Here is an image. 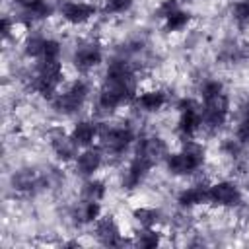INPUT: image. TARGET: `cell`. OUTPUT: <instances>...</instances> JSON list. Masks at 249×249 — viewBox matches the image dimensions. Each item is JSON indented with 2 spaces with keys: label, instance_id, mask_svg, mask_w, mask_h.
<instances>
[{
  "label": "cell",
  "instance_id": "obj_25",
  "mask_svg": "<svg viewBox=\"0 0 249 249\" xmlns=\"http://www.w3.org/2000/svg\"><path fill=\"white\" fill-rule=\"evenodd\" d=\"M132 218L138 222L140 228H154L161 220V212L156 206H138L132 210Z\"/></svg>",
  "mask_w": 249,
  "mask_h": 249
},
{
  "label": "cell",
  "instance_id": "obj_11",
  "mask_svg": "<svg viewBox=\"0 0 249 249\" xmlns=\"http://www.w3.org/2000/svg\"><path fill=\"white\" fill-rule=\"evenodd\" d=\"M97 14V6L86 0H62L58 4V16L70 25H84L93 19Z\"/></svg>",
  "mask_w": 249,
  "mask_h": 249
},
{
  "label": "cell",
  "instance_id": "obj_6",
  "mask_svg": "<svg viewBox=\"0 0 249 249\" xmlns=\"http://www.w3.org/2000/svg\"><path fill=\"white\" fill-rule=\"evenodd\" d=\"M230 95L226 91L200 99V111H202V130L206 132H218L230 117Z\"/></svg>",
  "mask_w": 249,
  "mask_h": 249
},
{
  "label": "cell",
  "instance_id": "obj_33",
  "mask_svg": "<svg viewBox=\"0 0 249 249\" xmlns=\"http://www.w3.org/2000/svg\"><path fill=\"white\" fill-rule=\"evenodd\" d=\"M245 189H247V193H249V177H247V181H245Z\"/></svg>",
  "mask_w": 249,
  "mask_h": 249
},
{
  "label": "cell",
  "instance_id": "obj_15",
  "mask_svg": "<svg viewBox=\"0 0 249 249\" xmlns=\"http://www.w3.org/2000/svg\"><path fill=\"white\" fill-rule=\"evenodd\" d=\"M154 169V163L148 161L146 158L138 156V154H132L130 161L126 163V167L123 169V177H121V185L123 189H136L144 183V179L150 175V171Z\"/></svg>",
  "mask_w": 249,
  "mask_h": 249
},
{
  "label": "cell",
  "instance_id": "obj_30",
  "mask_svg": "<svg viewBox=\"0 0 249 249\" xmlns=\"http://www.w3.org/2000/svg\"><path fill=\"white\" fill-rule=\"evenodd\" d=\"M233 136L241 142V144H249V109L237 119L235 123V130H233Z\"/></svg>",
  "mask_w": 249,
  "mask_h": 249
},
{
  "label": "cell",
  "instance_id": "obj_23",
  "mask_svg": "<svg viewBox=\"0 0 249 249\" xmlns=\"http://www.w3.org/2000/svg\"><path fill=\"white\" fill-rule=\"evenodd\" d=\"M191 23V14L183 8H177L175 12H171L165 19H163V29L167 33H179L183 29H187V25Z\"/></svg>",
  "mask_w": 249,
  "mask_h": 249
},
{
  "label": "cell",
  "instance_id": "obj_27",
  "mask_svg": "<svg viewBox=\"0 0 249 249\" xmlns=\"http://www.w3.org/2000/svg\"><path fill=\"white\" fill-rule=\"evenodd\" d=\"M134 6V0H103L101 12L105 16H121L126 14Z\"/></svg>",
  "mask_w": 249,
  "mask_h": 249
},
{
  "label": "cell",
  "instance_id": "obj_22",
  "mask_svg": "<svg viewBox=\"0 0 249 249\" xmlns=\"http://www.w3.org/2000/svg\"><path fill=\"white\" fill-rule=\"evenodd\" d=\"M107 195V187L101 179L95 177H88L80 189V198L84 200H93V202H101Z\"/></svg>",
  "mask_w": 249,
  "mask_h": 249
},
{
  "label": "cell",
  "instance_id": "obj_18",
  "mask_svg": "<svg viewBox=\"0 0 249 249\" xmlns=\"http://www.w3.org/2000/svg\"><path fill=\"white\" fill-rule=\"evenodd\" d=\"M136 109L140 113H158L167 105V93L163 89H146L138 91L134 101Z\"/></svg>",
  "mask_w": 249,
  "mask_h": 249
},
{
  "label": "cell",
  "instance_id": "obj_26",
  "mask_svg": "<svg viewBox=\"0 0 249 249\" xmlns=\"http://www.w3.org/2000/svg\"><path fill=\"white\" fill-rule=\"evenodd\" d=\"M161 243V233L154 228H140L136 233H134V239H132V245L136 247H144V249H152V247H158Z\"/></svg>",
  "mask_w": 249,
  "mask_h": 249
},
{
  "label": "cell",
  "instance_id": "obj_29",
  "mask_svg": "<svg viewBox=\"0 0 249 249\" xmlns=\"http://www.w3.org/2000/svg\"><path fill=\"white\" fill-rule=\"evenodd\" d=\"M198 91H200V99H206V97L218 95V93H222V91H226V89H224V84H222L220 80L208 78V80H204V82L200 84Z\"/></svg>",
  "mask_w": 249,
  "mask_h": 249
},
{
  "label": "cell",
  "instance_id": "obj_21",
  "mask_svg": "<svg viewBox=\"0 0 249 249\" xmlns=\"http://www.w3.org/2000/svg\"><path fill=\"white\" fill-rule=\"evenodd\" d=\"M99 216H101V202H93V200L80 198V202L72 210V218L78 224H93Z\"/></svg>",
  "mask_w": 249,
  "mask_h": 249
},
{
  "label": "cell",
  "instance_id": "obj_10",
  "mask_svg": "<svg viewBox=\"0 0 249 249\" xmlns=\"http://www.w3.org/2000/svg\"><path fill=\"white\" fill-rule=\"evenodd\" d=\"M210 204L218 208H237L243 204V193L231 179L210 183Z\"/></svg>",
  "mask_w": 249,
  "mask_h": 249
},
{
  "label": "cell",
  "instance_id": "obj_3",
  "mask_svg": "<svg viewBox=\"0 0 249 249\" xmlns=\"http://www.w3.org/2000/svg\"><path fill=\"white\" fill-rule=\"evenodd\" d=\"M62 84H64V70L60 60L39 58L33 62L29 74V88L33 91H37L47 99H53L62 88Z\"/></svg>",
  "mask_w": 249,
  "mask_h": 249
},
{
  "label": "cell",
  "instance_id": "obj_5",
  "mask_svg": "<svg viewBox=\"0 0 249 249\" xmlns=\"http://www.w3.org/2000/svg\"><path fill=\"white\" fill-rule=\"evenodd\" d=\"M88 95H89V84L84 78H76L74 82L62 86L58 93L51 99V103L62 115H74L86 105Z\"/></svg>",
  "mask_w": 249,
  "mask_h": 249
},
{
  "label": "cell",
  "instance_id": "obj_24",
  "mask_svg": "<svg viewBox=\"0 0 249 249\" xmlns=\"http://www.w3.org/2000/svg\"><path fill=\"white\" fill-rule=\"evenodd\" d=\"M45 43L47 37L41 33H29L23 41V54L31 60H39L43 58V51H45Z\"/></svg>",
  "mask_w": 249,
  "mask_h": 249
},
{
  "label": "cell",
  "instance_id": "obj_9",
  "mask_svg": "<svg viewBox=\"0 0 249 249\" xmlns=\"http://www.w3.org/2000/svg\"><path fill=\"white\" fill-rule=\"evenodd\" d=\"M12 4H14L16 21L25 23V25L47 19L54 12V8L49 0H12Z\"/></svg>",
  "mask_w": 249,
  "mask_h": 249
},
{
  "label": "cell",
  "instance_id": "obj_20",
  "mask_svg": "<svg viewBox=\"0 0 249 249\" xmlns=\"http://www.w3.org/2000/svg\"><path fill=\"white\" fill-rule=\"evenodd\" d=\"M10 181H12L14 191H19V193H31V191H35L37 187L43 185V177L39 173H35L33 169H18V171H14Z\"/></svg>",
  "mask_w": 249,
  "mask_h": 249
},
{
  "label": "cell",
  "instance_id": "obj_7",
  "mask_svg": "<svg viewBox=\"0 0 249 249\" xmlns=\"http://www.w3.org/2000/svg\"><path fill=\"white\" fill-rule=\"evenodd\" d=\"M179 119H177V132L183 138H195L202 130V111L200 103L193 99H181L179 105Z\"/></svg>",
  "mask_w": 249,
  "mask_h": 249
},
{
  "label": "cell",
  "instance_id": "obj_4",
  "mask_svg": "<svg viewBox=\"0 0 249 249\" xmlns=\"http://www.w3.org/2000/svg\"><path fill=\"white\" fill-rule=\"evenodd\" d=\"M136 142L134 128L126 121H103L99 123V146L105 156H121Z\"/></svg>",
  "mask_w": 249,
  "mask_h": 249
},
{
  "label": "cell",
  "instance_id": "obj_19",
  "mask_svg": "<svg viewBox=\"0 0 249 249\" xmlns=\"http://www.w3.org/2000/svg\"><path fill=\"white\" fill-rule=\"evenodd\" d=\"M70 134L80 148L93 146L95 140H99V123H95L91 119H80L70 128Z\"/></svg>",
  "mask_w": 249,
  "mask_h": 249
},
{
  "label": "cell",
  "instance_id": "obj_14",
  "mask_svg": "<svg viewBox=\"0 0 249 249\" xmlns=\"http://www.w3.org/2000/svg\"><path fill=\"white\" fill-rule=\"evenodd\" d=\"M169 152H171V150H169L167 142H165L161 136H158V134H148V136L138 138V140H136V148H134V154L146 158V160L152 161L154 165L163 163Z\"/></svg>",
  "mask_w": 249,
  "mask_h": 249
},
{
  "label": "cell",
  "instance_id": "obj_12",
  "mask_svg": "<svg viewBox=\"0 0 249 249\" xmlns=\"http://www.w3.org/2000/svg\"><path fill=\"white\" fill-rule=\"evenodd\" d=\"M93 235L95 239L105 245V247H121L124 243H128L124 237H123V231L117 224V220L111 216V214H105V216H99L95 222H93Z\"/></svg>",
  "mask_w": 249,
  "mask_h": 249
},
{
  "label": "cell",
  "instance_id": "obj_32",
  "mask_svg": "<svg viewBox=\"0 0 249 249\" xmlns=\"http://www.w3.org/2000/svg\"><path fill=\"white\" fill-rule=\"evenodd\" d=\"M0 31H2V37L4 39H10L12 31H16V18L4 16L2 18V23H0Z\"/></svg>",
  "mask_w": 249,
  "mask_h": 249
},
{
  "label": "cell",
  "instance_id": "obj_8",
  "mask_svg": "<svg viewBox=\"0 0 249 249\" xmlns=\"http://www.w3.org/2000/svg\"><path fill=\"white\" fill-rule=\"evenodd\" d=\"M103 62V49L97 41H82L72 53V64L80 74H89Z\"/></svg>",
  "mask_w": 249,
  "mask_h": 249
},
{
  "label": "cell",
  "instance_id": "obj_34",
  "mask_svg": "<svg viewBox=\"0 0 249 249\" xmlns=\"http://www.w3.org/2000/svg\"><path fill=\"white\" fill-rule=\"evenodd\" d=\"M247 4H249V0H247Z\"/></svg>",
  "mask_w": 249,
  "mask_h": 249
},
{
  "label": "cell",
  "instance_id": "obj_31",
  "mask_svg": "<svg viewBox=\"0 0 249 249\" xmlns=\"http://www.w3.org/2000/svg\"><path fill=\"white\" fill-rule=\"evenodd\" d=\"M177 8H181L179 0H161L160 6H158V10H156V14H158L161 19H165V18H167L171 12H175Z\"/></svg>",
  "mask_w": 249,
  "mask_h": 249
},
{
  "label": "cell",
  "instance_id": "obj_2",
  "mask_svg": "<svg viewBox=\"0 0 249 249\" xmlns=\"http://www.w3.org/2000/svg\"><path fill=\"white\" fill-rule=\"evenodd\" d=\"M206 161V148L196 138H183L177 152H169L163 165L175 177H187L200 171Z\"/></svg>",
  "mask_w": 249,
  "mask_h": 249
},
{
  "label": "cell",
  "instance_id": "obj_13",
  "mask_svg": "<svg viewBox=\"0 0 249 249\" xmlns=\"http://www.w3.org/2000/svg\"><path fill=\"white\" fill-rule=\"evenodd\" d=\"M103 161H105V152H103V148H101L99 144H97V146L93 144V146L82 148L80 154L76 156V160H74L72 163H74L76 173L88 179V177H93V175L101 169Z\"/></svg>",
  "mask_w": 249,
  "mask_h": 249
},
{
  "label": "cell",
  "instance_id": "obj_1",
  "mask_svg": "<svg viewBox=\"0 0 249 249\" xmlns=\"http://www.w3.org/2000/svg\"><path fill=\"white\" fill-rule=\"evenodd\" d=\"M138 93V78L134 64L124 58L117 56L107 64L105 76L97 89L95 107L103 115H111L123 105H130Z\"/></svg>",
  "mask_w": 249,
  "mask_h": 249
},
{
  "label": "cell",
  "instance_id": "obj_28",
  "mask_svg": "<svg viewBox=\"0 0 249 249\" xmlns=\"http://www.w3.org/2000/svg\"><path fill=\"white\" fill-rule=\"evenodd\" d=\"M231 18H233V21H235L239 27L249 25V4H247V0H239V2L233 4V8H231Z\"/></svg>",
  "mask_w": 249,
  "mask_h": 249
},
{
  "label": "cell",
  "instance_id": "obj_16",
  "mask_svg": "<svg viewBox=\"0 0 249 249\" xmlns=\"http://www.w3.org/2000/svg\"><path fill=\"white\" fill-rule=\"evenodd\" d=\"M49 144H51V150L54 152V156H56L60 161H64V163L74 161L76 156H78L80 150H82V148L76 144V140L72 138V134L66 132V130H62V128H56V130H53V132L49 134Z\"/></svg>",
  "mask_w": 249,
  "mask_h": 249
},
{
  "label": "cell",
  "instance_id": "obj_17",
  "mask_svg": "<svg viewBox=\"0 0 249 249\" xmlns=\"http://www.w3.org/2000/svg\"><path fill=\"white\" fill-rule=\"evenodd\" d=\"M177 202L181 208H195V206H202L210 202V183L206 181H196L191 183L187 187H183L177 195Z\"/></svg>",
  "mask_w": 249,
  "mask_h": 249
}]
</instances>
